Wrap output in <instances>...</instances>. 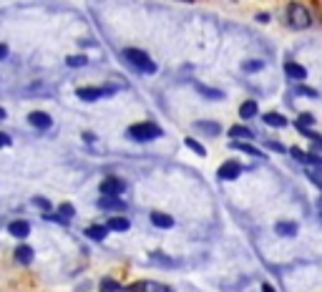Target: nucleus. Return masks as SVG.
<instances>
[{
    "instance_id": "nucleus-1",
    "label": "nucleus",
    "mask_w": 322,
    "mask_h": 292,
    "mask_svg": "<svg viewBox=\"0 0 322 292\" xmlns=\"http://www.w3.org/2000/svg\"><path fill=\"white\" fill-rule=\"evenodd\" d=\"M123 58H126V61H131V66H136V68H138V71H143V73H156V63H153L143 51L126 48V51H123Z\"/></svg>"
},
{
    "instance_id": "nucleus-2",
    "label": "nucleus",
    "mask_w": 322,
    "mask_h": 292,
    "mask_svg": "<svg viewBox=\"0 0 322 292\" xmlns=\"http://www.w3.org/2000/svg\"><path fill=\"white\" fill-rule=\"evenodd\" d=\"M128 136L136 138V141H151V138H158L161 136V126L151 123V121H143V123H133L128 128Z\"/></svg>"
},
{
    "instance_id": "nucleus-3",
    "label": "nucleus",
    "mask_w": 322,
    "mask_h": 292,
    "mask_svg": "<svg viewBox=\"0 0 322 292\" xmlns=\"http://www.w3.org/2000/svg\"><path fill=\"white\" fill-rule=\"evenodd\" d=\"M287 21H289L292 28H309V13H307V8L299 6V3H289V8H287Z\"/></svg>"
},
{
    "instance_id": "nucleus-4",
    "label": "nucleus",
    "mask_w": 322,
    "mask_h": 292,
    "mask_svg": "<svg viewBox=\"0 0 322 292\" xmlns=\"http://www.w3.org/2000/svg\"><path fill=\"white\" fill-rule=\"evenodd\" d=\"M123 192V182L116 177H106L101 182V197H118Z\"/></svg>"
},
{
    "instance_id": "nucleus-5",
    "label": "nucleus",
    "mask_w": 322,
    "mask_h": 292,
    "mask_svg": "<svg viewBox=\"0 0 322 292\" xmlns=\"http://www.w3.org/2000/svg\"><path fill=\"white\" fill-rule=\"evenodd\" d=\"M113 93V88H96V86H91V88H78L76 91V96L81 98V101H98L101 96H111Z\"/></svg>"
},
{
    "instance_id": "nucleus-6",
    "label": "nucleus",
    "mask_w": 322,
    "mask_h": 292,
    "mask_svg": "<svg viewBox=\"0 0 322 292\" xmlns=\"http://www.w3.org/2000/svg\"><path fill=\"white\" fill-rule=\"evenodd\" d=\"M28 123L36 126V128H41V131H46V128L53 126V118H51L48 113H43V111H31V113H28Z\"/></svg>"
},
{
    "instance_id": "nucleus-7",
    "label": "nucleus",
    "mask_w": 322,
    "mask_h": 292,
    "mask_svg": "<svg viewBox=\"0 0 322 292\" xmlns=\"http://www.w3.org/2000/svg\"><path fill=\"white\" fill-rule=\"evenodd\" d=\"M239 174H242V164H237V162H224V164L219 167V179L232 182V179H237Z\"/></svg>"
},
{
    "instance_id": "nucleus-8",
    "label": "nucleus",
    "mask_w": 322,
    "mask_h": 292,
    "mask_svg": "<svg viewBox=\"0 0 322 292\" xmlns=\"http://www.w3.org/2000/svg\"><path fill=\"white\" fill-rule=\"evenodd\" d=\"M13 257H16V262H18V264H31V262H33V247H31V244H26V242H21V244L16 247Z\"/></svg>"
},
{
    "instance_id": "nucleus-9",
    "label": "nucleus",
    "mask_w": 322,
    "mask_h": 292,
    "mask_svg": "<svg viewBox=\"0 0 322 292\" xmlns=\"http://www.w3.org/2000/svg\"><path fill=\"white\" fill-rule=\"evenodd\" d=\"M8 232H11L13 237H18V239H26V237L31 234V224H28L26 219H16V222L8 224Z\"/></svg>"
},
{
    "instance_id": "nucleus-10",
    "label": "nucleus",
    "mask_w": 322,
    "mask_h": 292,
    "mask_svg": "<svg viewBox=\"0 0 322 292\" xmlns=\"http://www.w3.org/2000/svg\"><path fill=\"white\" fill-rule=\"evenodd\" d=\"M151 224L158 227V229H172L174 227V219L164 212H151Z\"/></svg>"
},
{
    "instance_id": "nucleus-11",
    "label": "nucleus",
    "mask_w": 322,
    "mask_h": 292,
    "mask_svg": "<svg viewBox=\"0 0 322 292\" xmlns=\"http://www.w3.org/2000/svg\"><path fill=\"white\" fill-rule=\"evenodd\" d=\"M284 73L292 78V81H304V76H307V71H304V66H299V63H284Z\"/></svg>"
},
{
    "instance_id": "nucleus-12",
    "label": "nucleus",
    "mask_w": 322,
    "mask_h": 292,
    "mask_svg": "<svg viewBox=\"0 0 322 292\" xmlns=\"http://www.w3.org/2000/svg\"><path fill=\"white\" fill-rule=\"evenodd\" d=\"M106 234H108V227H103V224H91V227L86 229V237L93 239V242H103Z\"/></svg>"
},
{
    "instance_id": "nucleus-13",
    "label": "nucleus",
    "mask_w": 322,
    "mask_h": 292,
    "mask_svg": "<svg viewBox=\"0 0 322 292\" xmlns=\"http://www.w3.org/2000/svg\"><path fill=\"white\" fill-rule=\"evenodd\" d=\"M262 121H264L267 126H272V128H284V126H287V118H284L282 113H264Z\"/></svg>"
},
{
    "instance_id": "nucleus-14",
    "label": "nucleus",
    "mask_w": 322,
    "mask_h": 292,
    "mask_svg": "<svg viewBox=\"0 0 322 292\" xmlns=\"http://www.w3.org/2000/svg\"><path fill=\"white\" fill-rule=\"evenodd\" d=\"M274 232H277L279 237H294V234H297V224H294V222H277V224H274Z\"/></svg>"
},
{
    "instance_id": "nucleus-15",
    "label": "nucleus",
    "mask_w": 322,
    "mask_h": 292,
    "mask_svg": "<svg viewBox=\"0 0 322 292\" xmlns=\"http://www.w3.org/2000/svg\"><path fill=\"white\" fill-rule=\"evenodd\" d=\"M98 207H101V209H123L126 204H123L118 197H101V199H98Z\"/></svg>"
},
{
    "instance_id": "nucleus-16",
    "label": "nucleus",
    "mask_w": 322,
    "mask_h": 292,
    "mask_svg": "<svg viewBox=\"0 0 322 292\" xmlns=\"http://www.w3.org/2000/svg\"><path fill=\"white\" fill-rule=\"evenodd\" d=\"M106 227H108V229H113V232H126V229L131 227V222H128L126 217H111Z\"/></svg>"
},
{
    "instance_id": "nucleus-17",
    "label": "nucleus",
    "mask_w": 322,
    "mask_h": 292,
    "mask_svg": "<svg viewBox=\"0 0 322 292\" xmlns=\"http://www.w3.org/2000/svg\"><path fill=\"white\" fill-rule=\"evenodd\" d=\"M229 146H232V149H239V152L249 154V157H262V152H259V149H254V146H252V143H247V141H232Z\"/></svg>"
},
{
    "instance_id": "nucleus-18",
    "label": "nucleus",
    "mask_w": 322,
    "mask_h": 292,
    "mask_svg": "<svg viewBox=\"0 0 322 292\" xmlns=\"http://www.w3.org/2000/svg\"><path fill=\"white\" fill-rule=\"evenodd\" d=\"M239 116L247 121V118H254L257 116V103L254 101H244L242 106H239Z\"/></svg>"
},
{
    "instance_id": "nucleus-19",
    "label": "nucleus",
    "mask_w": 322,
    "mask_h": 292,
    "mask_svg": "<svg viewBox=\"0 0 322 292\" xmlns=\"http://www.w3.org/2000/svg\"><path fill=\"white\" fill-rule=\"evenodd\" d=\"M229 136H232V138H247V141H249V138H252V131H249L247 126H232V128H229Z\"/></svg>"
},
{
    "instance_id": "nucleus-20",
    "label": "nucleus",
    "mask_w": 322,
    "mask_h": 292,
    "mask_svg": "<svg viewBox=\"0 0 322 292\" xmlns=\"http://www.w3.org/2000/svg\"><path fill=\"white\" fill-rule=\"evenodd\" d=\"M197 91H199L202 96H207V98H222V96H224L222 91H217V88H209V86H202V83L197 86Z\"/></svg>"
},
{
    "instance_id": "nucleus-21",
    "label": "nucleus",
    "mask_w": 322,
    "mask_h": 292,
    "mask_svg": "<svg viewBox=\"0 0 322 292\" xmlns=\"http://www.w3.org/2000/svg\"><path fill=\"white\" fill-rule=\"evenodd\" d=\"M66 63H68L71 68H83V66L88 63V58H86V56H68Z\"/></svg>"
},
{
    "instance_id": "nucleus-22",
    "label": "nucleus",
    "mask_w": 322,
    "mask_h": 292,
    "mask_svg": "<svg viewBox=\"0 0 322 292\" xmlns=\"http://www.w3.org/2000/svg\"><path fill=\"white\" fill-rule=\"evenodd\" d=\"M121 289V284L116 282V279H101V292H118Z\"/></svg>"
},
{
    "instance_id": "nucleus-23",
    "label": "nucleus",
    "mask_w": 322,
    "mask_h": 292,
    "mask_svg": "<svg viewBox=\"0 0 322 292\" xmlns=\"http://www.w3.org/2000/svg\"><path fill=\"white\" fill-rule=\"evenodd\" d=\"M187 146H189V149H192L194 154H199V157H207V149H204V146H202L197 138H187Z\"/></svg>"
},
{
    "instance_id": "nucleus-24",
    "label": "nucleus",
    "mask_w": 322,
    "mask_h": 292,
    "mask_svg": "<svg viewBox=\"0 0 322 292\" xmlns=\"http://www.w3.org/2000/svg\"><path fill=\"white\" fill-rule=\"evenodd\" d=\"M197 128H204L209 136H217L219 133V128H217V123H212V121H199V123H194Z\"/></svg>"
},
{
    "instance_id": "nucleus-25",
    "label": "nucleus",
    "mask_w": 322,
    "mask_h": 292,
    "mask_svg": "<svg viewBox=\"0 0 322 292\" xmlns=\"http://www.w3.org/2000/svg\"><path fill=\"white\" fill-rule=\"evenodd\" d=\"M73 214H76V212H73V207H71V204H61V207H58V217H63L66 222H68Z\"/></svg>"
},
{
    "instance_id": "nucleus-26",
    "label": "nucleus",
    "mask_w": 322,
    "mask_h": 292,
    "mask_svg": "<svg viewBox=\"0 0 322 292\" xmlns=\"http://www.w3.org/2000/svg\"><path fill=\"white\" fill-rule=\"evenodd\" d=\"M262 66H264L262 61H247V63H244V71H247V73H257V71H262Z\"/></svg>"
},
{
    "instance_id": "nucleus-27",
    "label": "nucleus",
    "mask_w": 322,
    "mask_h": 292,
    "mask_svg": "<svg viewBox=\"0 0 322 292\" xmlns=\"http://www.w3.org/2000/svg\"><path fill=\"white\" fill-rule=\"evenodd\" d=\"M314 123V116L312 113H302L299 118H297V126H312Z\"/></svg>"
},
{
    "instance_id": "nucleus-28",
    "label": "nucleus",
    "mask_w": 322,
    "mask_h": 292,
    "mask_svg": "<svg viewBox=\"0 0 322 292\" xmlns=\"http://www.w3.org/2000/svg\"><path fill=\"white\" fill-rule=\"evenodd\" d=\"M8 146H13V138H11L8 133L0 131V149H8Z\"/></svg>"
},
{
    "instance_id": "nucleus-29",
    "label": "nucleus",
    "mask_w": 322,
    "mask_h": 292,
    "mask_svg": "<svg viewBox=\"0 0 322 292\" xmlns=\"http://www.w3.org/2000/svg\"><path fill=\"white\" fill-rule=\"evenodd\" d=\"M33 204H36V207H41L43 212H48V209H51V202H48V199H43V197H36V199H33Z\"/></svg>"
},
{
    "instance_id": "nucleus-30",
    "label": "nucleus",
    "mask_w": 322,
    "mask_h": 292,
    "mask_svg": "<svg viewBox=\"0 0 322 292\" xmlns=\"http://www.w3.org/2000/svg\"><path fill=\"white\" fill-rule=\"evenodd\" d=\"M292 157H294L297 162H307V154H304V152H299V149H292Z\"/></svg>"
},
{
    "instance_id": "nucleus-31",
    "label": "nucleus",
    "mask_w": 322,
    "mask_h": 292,
    "mask_svg": "<svg viewBox=\"0 0 322 292\" xmlns=\"http://www.w3.org/2000/svg\"><path fill=\"white\" fill-rule=\"evenodd\" d=\"M297 93H304V96H312V98L317 96V91H312V88H304V86H299V88H297Z\"/></svg>"
},
{
    "instance_id": "nucleus-32",
    "label": "nucleus",
    "mask_w": 322,
    "mask_h": 292,
    "mask_svg": "<svg viewBox=\"0 0 322 292\" xmlns=\"http://www.w3.org/2000/svg\"><path fill=\"white\" fill-rule=\"evenodd\" d=\"M267 146H269L272 152H284V146H282V143H277V141H269Z\"/></svg>"
},
{
    "instance_id": "nucleus-33",
    "label": "nucleus",
    "mask_w": 322,
    "mask_h": 292,
    "mask_svg": "<svg viewBox=\"0 0 322 292\" xmlns=\"http://www.w3.org/2000/svg\"><path fill=\"white\" fill-rule=\"evenodd\" d=\"M8 56V46H3V43H0V61H3Z\"/></svg>"
},
{
    "instance_id": "nucleus-34",
    "label": "nucleus",
    "mask_w": 322,
    "mask_h": 292,
    "mask_svg": "<svg viewBox=\"0 0 322 292\" xmlns=\"http://www.w3.org/2000/svg\"><path fill=\"white\" fill-rule=\"evenodd\" d=\"M262 292H277V289H274L272 284H267V282H264V284H262Z\"/></svg>"
},
{
    "instance_id": "nucleus-35",
    "label": "nucleus",
    "mask_w": 322,
    "mask_h": 292,
    "mask_svg": "<svg viewBox=\"0 0 322 292\" xmlns=\"http://www.w3.org/2000/svg\"><path fill=\"white\" fill-rule=\"evenodd\" d=\"M153 292H174V289H169V287H153Z\"/></svg>"
},
{
    "instance_id": "nucleus-36",
    "label": "nucleus",
    "mask_w": 322,
    "mask_h": 292,
    "mask_svg": "<svg viewBox=\"0 0 322 292\" xmlns=\"http://www.w3.org/2000/svg\"><path fill=\"white\" fill-rule=\"evenodd\" d=\"M6 116H8V113H6V108H0V121H3Z\"/></svg>"
},
{
    "instance_id": "nucleus-37",
    "label": "nucleus",
    "mask_w": 322,
    "mask_h": 292,
    "mask_svg": "<svg viewBox=\"0 0 322 292\" xmlns=\"http://www.w3.org/2000/svg\"><path fill=\"white\" fill-rule=\"evenodd\" d=\"M317 204H319V212H322V197H319V199H317Z\"/></svg>"
},
{
    "instance_id": "nucleus-38",
    "label": "nucleus",
    "mask_w": 322,
    "mask_h": 292,
    "mask_svg": "<svg viewBox=\"0 0 322 292\" xmlns=\"http://www.w3.org/2000/svg\"><path fill=\"white\" fill-rule=\"evenodd\" d=\"M319 219H322V212H319Z\"/></svg>"
}]
</instances>
